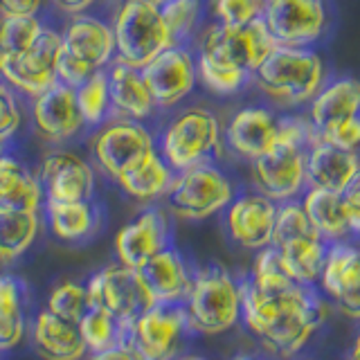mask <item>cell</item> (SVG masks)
<instances>
[{"label":"cell","instance_id":"1","mask_svg":"<svg viewBox=\"0 0 360 360\" xmlns=\"http://www.w3.org/2000/svg\"><path fill=\"white\" fill-rule=\"evenodd\" d=\"M239 288L245 329L275 360L297 356L326 318L329 304L318 286L295 284L286 290L264 292L243 275L239 277Z\"/></svg>","mask_w":360,"mask_h":360},{"label":"cell","instance_id":"2","mask_svg":"<svg viewBox=\"0 0 360 360\" xmlns=\"http://www.w3.org/2000/svg\"><path fill=\"white\" fill-rule=\"evenodd\" d=\"M252 84L273 108L300 110L326 84V65L320 52L313 48H277L255 70Z\"/></svg>","mask_w":360,"mask_h":360},{"label":"cell","instance_id":"3","mask_svg":"<svg viewBox=\"0 0 360 360\" xmlns=\"http://www.w3.org/2000/svg\"><path fill=\"white\" fill-rule=\"evenodd\" d=\"M155 149L174 172L217 162L225 151L223 124L207 106H185L165 122L155 135Z\"/></svg>","mask_w":360,"mask_h":360},{"label":"cell","instance_id":"4","mask_svg":"<svg viewBox=\"0 0 360 360\" xmlns=\"http://www.w3.org/2000/svg\"><path fill=\"white\" fill-rule=\"evenodd\" d=\"M183 307L191 331L217 335L232 329L241 320L239 277L221 264L196 268Z\"/></svg>","mask_w":360,"mask_h":360},{"label":"cell","instance_id":"5","mask_svg":"<svg viewBox=\"0 0 360 360\" xmlns=\"http://www.w3.org/2000/svg\"><path fill=\"white\" fill-rule=\"evenodd\" d=\"M115 59L142 68L176 43L153 0H120L110 20Z\"/></svg>","mask_w":360,"mask_h":360},{"label":"cell","instance_id":"6","mask_svg":"<svg viewBox=\"0 0 360 360\" xmlns=\"http://www.w3.org/2000/svg\"><path fill=\"white\" fill-rule=\"evenodd\" d=\"M236 196L232 178L217 162H202L176 172L165 202L167 210L185 221H205L221 214Z\"/></svg>","mask_w":360,"mask_h":360},{"label":"cell","instance_id":"7","mask_svg":"<svg viewBox=\"0 0 360 360\" xmlns=\"http://www.w3.org/2000/svg\"><path fill=\"white\" fill-rule=\"evenodd\" d=\"M277 48L273 34L264 20H252L248 25H223L212 22L196 34L194 54L225 68H241L252 72L266 61V56Z\"/></svg>","mask_w":360,"mask_h":360},{"label":"cell","instance_id":"8","mask_svg":"<svg viewBox=\"0 0 360 360\" xmlns=\"http://www.w3.org/2000/svg\"><path fill=\"white\" fill-rule=\"evenodd\" d=\"M155 149V135L146 122L110 117L90 131L88 153L90 162L112 183L129 167Z\"/></svg>","mask_w":360,"mask_h":360},{"label":"cell","instance_id":"9","mask_svg":"<svg viewBox=\"0 0 360 360\" xmlns=\"http://www.w3.org/2000/svg\"><path fill=\"white\" fill-rule=\"evenodd\" d=\"M61 50V30L45 25L34 43L20 54L0 52V79L30 101L56 84V63H59Z\"/></svg>","mask_w":360,"mask_h":360},{"label":"cell","instance_id":"10","mask_svg":"<svg viewBox=\"0 0 360 360\" xmlns=\"http://www.w3.org/2000/svg\"><path fill=\"white\" fill-rule=\"evenodd\" d=\"M90 307H104L120 322L131 324L138 315L149 311L155 300L146 288L140 270L124 264H110L88 279L86 284Z\"/></svg>","mask_w":360,"mask_h":360},{"label":"cell","instance_id":"11","mask_svg":"<svg viewBox=\"0 0 360 360\" xmlns=\"http://www.w3.org/2000/svg\"><path fill=\"white\" fill-rule=\"evenodd\" d=\"M187 331L191 329L183 304L155 302L149 311L129 324L127 342L142 356V360H174Z\"/></svg>","mask_w":360,"mask_h":360},{"label":"cell","instance_id":"12","mask_svg":"<svg viewBox=\"0 0 360 360\" xmlns=\"http://www.w3.org/2000/svg\"><path fill=\"white\" fill-rule=\"evenodd\" d=\"M158 110H176L198 86L196 54L189 45L174 43L142 68Z\"/></svg>","mask_w":360,"mask_h":360},{"label":"cell","instance_id":"13","mask_svg":"<svg viewBox=\"0 0 360 360\" xmlns=\"http://www.w3.org/2000/svg\"><path fill=\"white\" fill-rule=\"evenodd\" d=\"M264 25L277 45L313 48L326 32L324 0H264Z\"/></svg>","mask_w":360,"mask_h":360},{"label":"cell","instance_id":"14","mask_svg":"<svg viewBox=\"0 0 360 360\" xmlns=\"http://www.w3.org/2000/svg\"><path fill=\"white\" fill-rule=\"evenodd\" d=\"M252 185L275 202L295 200L307 191V149L277 142L250 162Z\"/></svg>","mask_w":360,"mask_h":360},{"label":"cell","instance_id":"15","mask_svg":"<svg viewBox=\"0 0 360 360\" xmlns=\"http://www.w3.org/2000/svg\"><path fill=\"white\" fill-rule=\"evenodd\" d=\"M318 290L338 311L360 322V243L358 239L329 243Z\"/></svg>","mask_w":360,"mask_h":360},{"label":"cell","instance_id":"16","mask_svg":"<svg viewBox=\"0 0 360 360\" xmlns=\"http://www.w3.org/2000/svg\"><path fill=\"white\" fill-rule=\"evenodd\" d=\"M45 200L72 202L93 200L97 191V169L88 158L68 149L50 151L37 169Z\"/></svg>","mask_w":360,"mask_h":360},{"label":"cell","instance_id":"17","mask_svg":"<svg viewBox=\"0 0 360 360\" xmlns=\"http://www.w3.org/2000/svg\"><path fill=\"white\" fill-rule=\"evenodd\" d=\"M277 202L262 191H236L230 205L223 210V225L230 241L243 250H262L273 243Z\"/></svg>","mask_w":360,"mask_h":360},{"label":"cell","instance_id":"18","mask_svg":"<svg viewBox=\"0 0 360 360\" xmlns=\"http://www.w3.org/2000/svg\"><path fill=\"white\" fill-rule=\"evenodd\" d=\"M30 117L34 133L50 144H68L88 131L79 115L75 88L59 82L30 99Z\"/></svg>","mask_w":360,"mask_h":360},{"label":"cell","instance_id":"19","mask_svg":"<svg viewBox=\"0 0 360 360\" xmlns=\"http://www.w3.org/2000/svg\"><path fill=\"white\" fill-rule=\"evenodd\" d=\"M277 117L273 106H243L223 129L225 151L245 162L257 160L277 144Z\"/></svg>","mask_w":360,"mask_h":360},{"label":"cell","instance_id":"20","mask_svg":"<svg viewBox=\"0 0 360 360\" xmlns=\"http://www.w3.org/2000/svg\"><path fill=\"white\" fill-rule=\"evenodd\" d=\"M172 243V232H169V219L160 207H146L133 221H129L115 234V257L117 262L140 270L149 259L160 252L162 248Z\"/></svg>","mask_w":360,"mask_h":360},{"label":"cell","instance_id":"21","mask_svg":"<svg viewBox=\"0 0 360 360\" xmlns=\"http://www.w3.org/2000/svg\"><path fill=\"white\" fill-rule=\"evenodd\" d=\"M61 34L63 52L93 68V70H104L115 59V37H112L110 22L104 18L93 14L70 16Z\"/></svg>","mask_w":360,"mask_h":360},{"label":"cell","instance_id":"22","mask_svg":"<svg viewBox=\"0 0 360 360\" xmlns=\"http://www.w3.org/2000/svg\"><path fill=\"white\" fill-rule=\"evenodd\" d=\"M106 77H108L112 117H124L135 122H149L155 117L158 112L155 101L151 97V90L146 86L140 68H133L120 59H112L106 65Z\"/></svg>","mask_w":360,"mask_h":360},{"label":"cell","instance_id":"23","mask_svg":"<svg viewBox=\"0 0 360 360\" xmlns=\"http://www.w3.org/2000/svg\"><path fill=\"white\" fill-rule=\"evenodd\" d=\"M140 275L155 302L183 304L194 279V268H189L178 248L169 243L140 268Z\"/></svg>","mask_w":360,"mask_h":360},{"label":"cell","instance_id":"24","mask_svg":"<svg viewBox=\"0 0 360 360\" xmlns=\"http://www.w3.org/2000/svg\"><path fill=\"white\" fill-rule=\"evenodd\" d=\"M307 115L311 117L315 131L322 138L340 124L360 115V79L340 77L326 82L320 93L307 106Z\"/></svg>","mask_w":360,"mask_h":360},{"label":"cell","instance_id":"25","mask_svg":"<svg viewBox=\"0 0 360 360\" xmlns=\"http://www.w3.org/2000/svg\"><path fill=\"white\" fill-rule=\"evenodd\" d=\"M360 169V153L318 140L307 149V183L342 194Z\"/></svg>","mask_w":360,"mask_h":360},{"label":"cell","instance_id":"26","mask_svg":"<svg viewBox=\"0 0 360 360\" xmlns=\"http://www.w3.org/2000/svg\"><path fill=\"white\" fill-rule=\"evenodd\" d=\"M45 194L39 172L22 162L18 155L5 151L0 155V207L43 212Z\"/></svg>","mask_w":360,"mask_h":360},{"label":"cell","instance_id":"27","mask_svg":"<svg viewBox=\"0 0 360 360\" xmlns=\"http://www.w3.org/2000/svg\"><path fill=\"white\" fill-rule=\"evenodd\" d=\"M34 349L45 360H82L88 352L79 326L43 309L32 324Z\"/></svg>","mask_w":360,"mask_h":360},{"label":"cell","instance_id":"28","mask_svg":"<svg viewBox=\"0 0 360 360\" xmlns=\"http://www.w3.org/2000/svg\"><path fill=\"white\" fill-rule=\"evenodd\" d=\"M50 232L63 243H82L101 228V210L93 200L54 202L45 200L43 212Z\"/></svg>","mask_w":360,"mask_h":360},{"label":"cell","instance_id":"29","mask_svg":"<svg viewBox=\"0 0 360 360\" xmlns=\"http://www.w3.org/2000/svg\"><path fill=\"white\" fill-rule=\"evenodd\" d=\"M300 202L304 212H307L311 225L326 243L356 239L342 194L322 187H307V191L300 196Z\"/></svg>","mask_w":360,"mask_h":360},{"label":"cell","instance_id":"30","mask_svg":"<svg viewBox=\"0 0 360 360\" xmlns=\"http://www.w3.org/2000/svg\"><path fill=\"white\" fill-rule=\"evenodd\" d=\"M174 169L165 162V158L158 153V149H153L140 158L133 167H129L115 180V185L129 198L138 202H158L165 200L169 187L174 183Z\"/></svg>","mask_w":360,"mask_h":360},{"label":"cell","instance_id":"31","mask_svg":"<svg viewBox=\"0 0 360 360\" xmlns=\"http://www.w3.org/2000/svg\"><path fill=\"white\" fill-rule=\"evenodd\" d=\"M30 288L18 275L0 273V352L14 349L27 333Z\"/></svg>","mask_w":360,"mask_h":360},{"label":"cell","instance_id":"32","mask_svg":"<svg viewBox=\"0 0 360 360\" xmlns=\"http://www.w3.org/2000/svg\"><path fill=\"white\" fill-rule=\"evenodd\" d=\"M275 248L279 250L281 259H284L288 275L295 279L297 284L318 286L326 250H329V243H326L318 232L292 236V239L279 243Z\"/></svg>","mask_w":360,"mask_h":360},{"label":"cell","instance_id":"33","mask_svg":"<svg viewBox=\"0 0 360 360\" xmlns=\"http://www.w3.org/2000/svg\"><path fill=\"white\" fill-rule=\"evenodd\" d=\"M41 212L0 207V268L30 250L41 232Z\"/></svg>","mask_w":360,"mask_h":360},{"label":"cell","instance_id":"34","mask_svg":"<svg viewBox=\"0 0 360 360\" xmlns=\"http://www.w3.org/2000/svg\"><path fill=\"white\" fill-rule=\"evenodd\" d=\"M77 326H79V333H82L90 354L106 352L110 347L127 342L129 324L120 322L115 315L106 311L104 307H90Z\"/></svg>","mask_w":360,"mask_h":360},{"label":"cell","instance_id":"35","mask_svg":"<svg viewBox=\"0 0 360 360\" xmlns=\"http://www.w3.org/2000/svg\"><path fill=\"white\" fill-rule=\"evenodd\" d=\"M79 115H82L84 124L88 131L97 129L99 124H104L106 120L112 117L110 108V93H108V77L106 68L97 70L93 77H88L82 86L75 88Z\"/></svg>","mask_w":360,"mask_h":360},{"label":"cell","instance_id":"36","mask_svg":"<svg viewBox=\"0 0 360 360\" xmlns=\"http://www.w3.org/2000/svg\"><path fill=\"white\" fill-rule=\"evenodd\" d=\"M202 0H165L160 3L162 18L176 43L189 45L196 39L200 20H202Z\"/></svg>","mask_w":360,"mask_h":360},{"label":"cell","instance_id":"37","mask_svg":"<svg viewBox=\"0 0 360 360\" xmlns=\"http://www.w3.org/2000/svg\"><path fill=\"white\" fill-rule=\"evenodd\" d=\"M196 75L202 88L221 97L239 95L241 90H245L252 84V72L241 70V68L217 65L212 61L200 59V56H196Z\"/></svg>","mask_w":360,"mask_h":360},{"label":"cell","instance_id":"38","mask_svg":"<svg viewBox=\"0 0 360 360\" xmlns=\"http://www.w3.org/2000/svg\"><path fill=\"white\" fill-rule=\"evenodd\" d=\"M45 22L41 16H0V52L20 54L39 37Z\"/></svg>","mask_w":360,"mask_h":360},{"label":"cell","instance_id":"39","mask_svg":"<svg viewBox=\"0 0 360 360\" xmlns=\"http://www.w3.org/2000/svg\"><path fill=\"white\" fill-rule=\"evenodd\" d=\"M88 309H90L88 290L79 281H63V284L52 288L48 297V311L72 324H79V320L84 318V313Z\"/></svg>","mask_w":360,"mask_h":360},{"label":"cell","instance_id":"40","mask_svg":"<svg viewBox=\"0 0 360 360\" xmlns=\"http://www.w3.org/2000/svg\"><path fill=\"white\" fill-rule=\"evenodd\" d=\"M320 140L311 117L302 110H284L277 117V142L309 149L311 144Z\"/></svg>","mask_w":360,"mask_h":360},{"label":"cell","instance_id":"41","mask_svg":"<svg viewBox=\"0 0 360 360\" xmlns=\"http://www.w3.org/2000/svg\"><path fill=\"white\" fill-rule=\"evenodd\" d=\"M214 22L223 25H248L264 14V0H210Z\"/></svg>","mask_w":360,"mask_h":360},{"label":"cell","instance_id":"42","mask_svg":"<svg viewBox=\"0 0 360 360\" xmlns=\"http://www.w3.org/2000/svg\"><path fill=\"white\" fill-rule=\"evenodd\" d=\"M22 120H25V110H22L20 95L0 79V142L9 144L14 140L22 127Z\"/></svg>","mask_w":360,"mask_h":360},{"label":"cell","instance_id":"43","mask_svg":"<svg viewBox=\"0 0 360 360\" xmlns=\"http://www.w3.org/2000/svg\"><path fill=\"white\" fill-rule=\"evenodd\" d=\"M320 140H326L335 146H340V149H347V151H354V153H360V115L349 120L340 127H335L333 131H329L326 135H322Z\"/></svg>","mask_w":360,"mask_h":360},{"label":"cell","instance_id":"44","mask_svg":"<svg viewBox=\"0 0 360 360\" xmlns=\"http://www.w3.org/2000/svg\"><path fill=\"white\" fill-rule=\"evenodd\" d=\"M342 198H345V205H347V212H349L352 232H354L356 239H360V169L352 178V183L347 185V189L342 191Z\"/></svg>","mask_w":360,"mask_h":360},{"label":"cell","instance_id":"45","mask_svg":"<svg viewBox=\"0 0 360 360\" xmlns=\"http://www.w3.org/2000/svg\"><path fill=\"white\" fill-rule=\"evenodd\" d=\"M45 0H0V16H41Z\"/></svg>","mask_w":360,"mask_h":360},{"label":"cell","instance_id":"46","mask_svg":"<svg viewBox=\"0 0 360 360\" xmlns=\"http://www.w3.org/2000/svg\"><path fill=\"white\" fill-rule=\"evenodd\" d=\"M88 360H142V356L135 352L129 342H122L117 347H110L106 352H95L90 354Z\"/></svg>","mask_w":360,"mask_h":360},{"label":"cell","instance_id":"47","mask_svg":"<svg viewBox=\"0 0 360 360\" xmlns=\"http://www.w3.org/2000/svg\"><path fill=\"white\" fill-rule=\"evenodd\" d=\"M99 0H52V5L61 11L63 16H79V14H88Z\"/></svg>","mask_w":360,"mask_h":360},{"label":"cell","instance_id":"48","mask_svg":"<svg viewBox=\"0 0 360 360\" xmlns=\"http://www.w3.org/2000/svg\"><path fill=\"white\" fill-rule=\"evenodd\" d=\"M232 360H266V358H259V356H250V354H241V356H236Z\"/></svg>","mask_w":360,"mask_h":360},{"label":"cell","instance_id":"49","mask_svg":"<svg viewBox=\"0 0 360 360\" xmlns=\"http://www.w3.org/2000/svg\"><path fill=\"white\" fill-rule=\"evenodd\" d=\"M178 360H210L205 356H185V358H178Z\"/></svg>","mask_w":360,"mask_h":360},{"label":"cell","instance_id":"50","mask_svg":"<svg viewBox=\"0 0 360 360\" xmlns=\"http://www.w3.org/2000/svg\"><path fill=\"white\" fill-rule=\"evenodd\" d=\"M5 151H9V144L7 142H0V155H3Z\"/></svg>","mask_w":360,"mask_h":360},{"label":"cell","instance_id":"51","mask_svg":"<svg viewBox=\"0 0 360 360\" xmlns=\"http://www.w3.org/2000/svg\"><path fill=\"white\" fill-rule=\"evenodd\" d=\"M153 3H158V5H160V3H165V0H153Z\"/></svg>","mask_w":360,"mask_h":360}]
</instances>
